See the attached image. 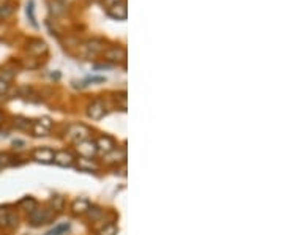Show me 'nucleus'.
<instances>
[{"label":"nucleus","mask_w":284,"mask_h":235,"mask_svg":"<svg viewBox=\"0 0 284 235\" xmlns=\"http://www.w3.org/2000/svg\"><path fill=\"white\" fill-rule=\"evenodd\" d=\"M101 55L106 62H111V63L119 65V63H125V60H126V49L122 46H109L104 49V52Z\"/></svg>","instance_id":"obj_1"},{"label":"nucleus","mask_w":284,"mask_h":235,"mask_svg":"<svg viewBox=\"0 0 284 235\" xmlns=\"http://www.w3.org/2000/svg\"><path fill=\"white\" fill-rule=\"evenodd\" d=\"M82 49L85 52L87 57H95V55H101L106 49V43L103 40H98V38H92V40H87L84 45H82Z\"/></svg>","instance_id":"obj_2"},{"label":"nucleus","mask_w":284,"mask_h":235,"mask_svg":"<svg viewBox=\"0 0 284 235\" xmlns=\"http://www.w3.org/2000/svg\"><path fill=\"white\" fill-rule=\"evenodd\" d=\"M107 10V14L111 16L112 19H117V21H125L128 17V8H126V0H122V2L112 5L106 8Z\"/></svg>","instance_id":"obj_3"},{"label":"nucleus","mask_w":284,"mask_h":235,"mask_svg":"<svg viewBox=\"0 0 284 235\" xmlns=\"http://www.w3.org/2000/svg\"><path fill=\"white\" fill-rule=\"evenodd\" d=\"M68 134L73 141L82 142V141H87V138H89V134H90V130L84 125H71Z\"/></svg>","instance_id":"obj_4"},{"label":"nucleus","mask_w":284,"mask_h":235,"mask_svg":"<svg viewBox=\"0 0 284 235\" xmlns=\"http://www.w3.org/2000/svg\"><path fill=\"white\" fill-rule=\"evenodd\" d=\"M87 114L89 117H92L93 120H100L104 117L106 114V106L101 100H93L90 104H89V109H87Z\"/></svg>","instance_id":"obj_5"},{"label":"nucleus","mask_w":284,"mask_h":235,"mask_svg":"<svg viewBox=\"0 0 284 235\" xmlns=\"http://www.w3.org/2000/svg\"><path fill=\"white\" fill-rule=\"evenodd\" d=\"M97 144L92 141H82L78 142V152L84 156V158H92L97 153Z\"/></svg>","instance_id":"obj_6"},{"label":"nucleus","mask_w":284,"mask_h":235,"mask_svg":"<svg viewBox=\"0 0 284 235\" xmlns=\"http://www.w3.org/2000/svg\"><path fill=\"white\" fill-rule=\"evenodd\" d=\"M54 155H55V152L51 150V148H48V147L36 148V150L33 152V158L36 161H40V163H45V164L52 163L54 161Z\"/></svg>","instance_id":"obj_7"},{"label":"nucleus","mask_w":284,"mask_h":235,"mask_svg":"<svg viewBox=\"0 0 284 235\" xmlns=\"http://www.w3.org/2000/svg\"><path fill=\"white\" fill-rule=\"evenodd\" d=\"M29 52L40 57V55H45L48 52V45L43 40H33L29 43V46H27Z\"/></svg>","instance_id":"obj_8"},{"label":"nucleus","mask_w":284,"mask_h":235,"mask_svg":"<svg viewBox=\"0 0 284 235\" xmlns=\"http://www.w3.org/2000/svg\"><path fill=\"white\" fill-rule=\"evenodd\" d=\"M54 163H57L59 166H63V167H70L73 166L74 163V158L70 152L67 150H60V152H55L54 155Z\"/></svg>","instance_id":"obj_9"},{"label":"nucleus","mask_w":284,"mask_h":235,"mask_svg":"<svg viewBox=\"0 0 284 235\" xmlns=\"http://www.w3.org/2000/svg\"><path fill=\"white\" fill-rule=\"evenodd\" d=\"M114 147H116V142L112 138H109V136H101L98 141H97V148L104 153H111L114 152Z\"/></svg>","instance_id":"obj_10"},{"label":"nucleus","mask_w":284,"mask_h":235,"mask_svg":"<svg viewBox=\"0 0 284 235\" xmlns=\"http://www.w3.org/2000/svg\"><path fill=\"white\" fill-rule=\"evenodd\" d=\"M78 167L81 169V170H87V172H92V170H98V164L95 163V161H92V160H89V158H79L78 160Z\"/></svg>","instance_id":"obj_11"},{"label":"nucleus","mask_w":284,"mask_h":235,"mask_svg":"<svg viewBox=\"0 0 284 235\" xmlns=\"http://www.w3.org/2000/svg\"><path fill=\"white\" fill-rule=\"evenodd\" d=\"M32 213H30V221H32V224L33 226H36V224H40V223H43L46 220V210H38V208H33V210H30Z\"/></svg>","instance_id":"obj_12"},{"label":"nucleus","mask_w":284,"mask_h":235,"mask_svg":"<svg viewBox=\"0 0 284 235\" xmlns=\"http://www.w3.org/2000/svg\"><path fill=\"white\" fill-rule=\"evenodd\" d=\"M26 14H27L29 23H30L35 29H38V23H36V17H35V2H33V0H29V2H27Z\"/></svg>","instance_id":"obj_13"},{"label":"nucleus","mask_w":284,"mask_h":235,"mask_svg":"<svg viewBox=\"0 0 284 235\" xmlns=\"http://www.w3.org/2000/svg\"><path fill=\"white\" fill-rule=\"evenodd\" d=\"M14 76H16V71L10 67H5V68L0 70V79L5 81V82H10Z\"/></svg>","instance_id":"obj_14"},{"label":"nucleus","mask_w":284,"mask_h":235,"mask_svg":"<svg viewBox=\"0 0 284 235\" xmlns=\"http://www.w3.org/2000/svg\"><path fill=\"white\" fill-rule=\"evenodd\" d=\"M32 133L35 134V136H46L48 133H49V130L48 128H45L43 126L40 122H33V128H32Z\"/></svg>","instance_id":"obj_15"},{"label":"nucleus","mask_w":284,"mask_h":235,"mask_svg":"<svg viewBox=\"0 0 284 235\" xmlns=\"http://www.w3.org/2000/svg\"><path fill=\"white\" fill-rule=\"evenodd\" d=\"M70 229V223H63V224H59L57 227H54L52 230L48 232V235H62L63 232H67Z\"/></svg>","instance_id":"obj_16"},{"label":"nucleus","mask_w":284,"mask_h":235,"mask_svg":"<svg viewBox=\"0 0 284 235\" xmlns=\"http://www.w3.org/2000/svg\"><path fill=\"white\" fill-rule=\"evenodd\" d=\"M117 233V227L116 224H106L103 230H100V235H116Z\"/></svg>","instance_id":"obj_17"},{"label":"nucleus","mask_w":284,"mask_h":235,"mask_svg":"<svg viewBox=\"0 0 284 235\" xmlns=\"http://www.w3.org/2000/svg\"><path fill=\"white\" fill-rule=\"evenodd\" d=\"M11 13H13V7H11V5H7V4H5V5H0V17L5 19V17H8Z\"/></svg>","instance_id":"obj_18"},{"label":"nucleus","mask_w":284,"mask_h":235,"mask_svg":"<svg viewBox=\"0 0 284 235\" xmlns=\"http://www.w3.org/2000/svg\"><path fill=\"white\" fill-rule=\"evenodd\" d=\"M8 218H10V213H8L7 210H4V208H0V227L7 226Z\"/></svg>","instance_id":"obj_19"},{"label":"nucleus","mask_w":284,"mask_h":235,"mask_svg":"<svg viewBox=\"0 0 284 235\" xmlns=\"http://www.w3.org/2000/svg\"><path fill=\"white\" fill-rule=\"evenodd\" d=\"M116 101H120V104H122V111L126 109V93H125V92L116 95Z\"/></svg>","instance_id":"obj_20"},{"label":"nucleus","mask_w":284,"mask_h":235,"mask_svg":"<svg viewBox=\"0 0 284 235\" xmlns=\"http://www.w3.org/2000/svg\"><path fill=\"white\" fill-rule=\"evenodd\" d=\"M8 87H10V84H8V82H5V81H2V79H0V96H2V95H5V93L8 92Z\"/></svg>","instance_id":"obj_21"},{"label":"nucleus","mask_w":284,"mask_h":235,"mask_svg":"<svg viewBox=\"0 0 284 235\" xmlns=\"http://www.w3.org/2000/svg\"><path fill=\"white\" fill-rule=\"evenodd\" d=\"M119 2H122V0H103V4H104L106 8L112 7V5H116V4H119Z\"/></svg>","instance_id":"obj_22"},{"label":"nucleus","mask_w":284,"mask_h":235,"mask_svg":"<svg viewBox=\"0 0 284 235\" xmlns=\"http://www.w3.org/2000/svg\"><path fill=\"white\" fill-rule=\"evenodd\" d=\"M57 2H60L63 7H68V5H71L74 2V0H57Z\"/></svg>","instance_id":"obj_23"},{"label":"nucleus","mask_w":284,"mask_h":235,"mask_svg":"<svg viewBox=\"0 0 284 235\" xmlns=\"http://www.w3.org/2000/svg\"><path fill=\"white\" fill-rule=\"evenodd\" d=\"M7 4V0H0V5H5Z\"/></svg>","instance_id":"obj_24"},{"label":"nucleus","mask_w":284,"mask_h":235,"mask_svg":"<svg viewBox=\"0 0 284 235\" xmlns=\"http://www.w3.org/2000/svg\"><path fill=\"white\" fill-rule=\"evenodd\" d=\"M0 123H2V114H0Z\"/></svg>","instance_id":"obj_25"},{"label":"nucleus","mask_w":284,"mask_h":235,"mask_svg":"<svg viewBox=\"0 0 284 235\" xmlns=\"http://www.w3.org/2000/svg\"><path fill=\"white\" fill-rule=\"evenodd\" d=\"M92 2H95V0H92Z\"/></svg>","instance_id":"obj_26"}]
</instances>
